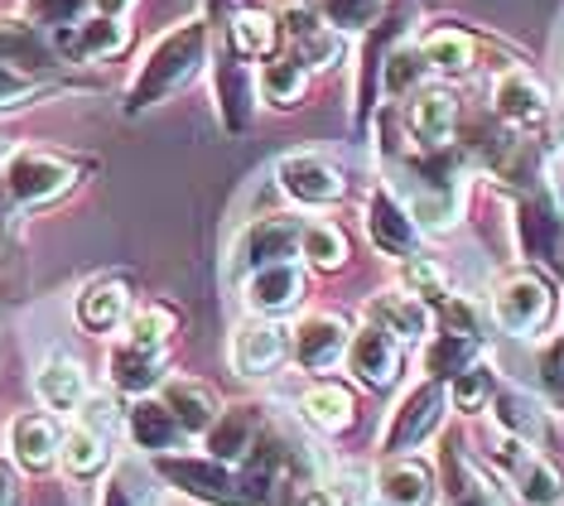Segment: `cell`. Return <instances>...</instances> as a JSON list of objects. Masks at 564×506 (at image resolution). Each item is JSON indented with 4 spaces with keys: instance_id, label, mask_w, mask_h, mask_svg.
<instances>
[{
    "instance_id": "6da1fadb",
    "label": "cell",
    "mask_w": 564,
    "mask_h": 506,
    "mask_svg": "<svg viewBox=\"0 0 564 506\" xmlns=\"http://www.w3.org/2000/svg\"><path fill=\"white\" fill-rule=\"evenodd\" d=\"M213 30L217 24L208 15H188V20L170 24V30L145 49V58L135 63L121 111L145 116L150 107H160V101L178 97L184 87H194L198 77L213 68Z\"/></svg>"
},
{
    "instance_id": "7a4b0ae2",
    "label": "cell",
    "mask_w": 564,
    "mask_h": 506,
    "mask_svg": "<svg viewBox=\"0 0 564 506\" xmlns=\"http://www.w3.org/2000/svg\"><path fill=\"white\" fill-rule=\"evenodd\" d=\"M391 193L410 207V217L420 223V232L454 227L458 203H464L458 174H454V164H448V150L420 154V160H395V189Z\"/></svg>"
},
{
    "instance_id": "3957f363",
    "label": "cell",
    "mask_w": 564,
    "mask_h": 506,
    "mask_svg": "<svg viewBox=\"0 0 564 506\" xmlns=\"http://www.w3.org/2000/svg\"><path fill=\"white\" fill-rule=\"evenodd\" d=\"M155 473L164 487L184 492L203 506H247V492H241V473L223 459H188V453H155Z\"/></svg>"
},
{
    "instance_id": "277c9868",
    "label": "cell",
    "mask_w": 564,
    "mask_h": 506,
    "mask_svg": "<svg viewBox=\"0 0 564 506\" xmlns=\"http://www.w3.org/2000/svg\"><path fill=\"white\" fill-rule=\"evenodd\" d=\"M280 15V34H285V54H294L310 73H328L338 68L343 54H348V34H338L333 24L318 15L314 0H290V6L275 10Z\"/></svg>"
},
{
    "instance_id": "5b68a950",
    "label": "cell",
    "mask_w": 564,
    "mask_h": 506,
    "mask_svg": "<svg viewBox=\"0 0 564 506\" xmlns=\"http://www.w3.org/2000/svg\"><path fill=\"white\" fill-rule=\"evenodd\" d=\"M83 164L54 150H15L6 160V193L20 207H44L78 184Z\"/></svg>"
},
{
    "instance_id": "8992f818",
    "label": "cell",
    "mask_w": 564,
    "mask_h": 506,
    "mask_svg": "<svg viewBox=\"0 0 564 506\" xmlns=\"http://www.w3.org/2000/svg\"><path fill=\"white\" fill-rule=\"evenodd\" d=\"M444 406H448L444 381H420L415 391H405V400L391 410L387 434H381L387 459H395V453H410V449L425 444V439H434V430L444 424Z\"/></svg>"
},
{
    "instance_id": "52a82bcc",
    "label": "cell",
    "mask_w": 564,
    "mask_h": 506,
    "mask_svg": "<svg viewBox=\"0 0 564 506\" xmlns=\"http://www.w3.org/2000/svg\"><path fill=\"white\" fill-rule=\"evenodd\" d=\"M550 309H555V294H550V284L535 276V270H517V276H507L502 284H497V294H492V319L502 323L511 337L541 333L550 323Z\"/></svg>"
},
{
    "instance_id": "ba28073f",
    "label": "cell",
    "mask_w": 564,
    "mask_h": 506,
    "mask_svg": "<svg viewBox=\"0 0 564 506\" xmlns=\"http://www.w3.org/2000/svg\"><path fill=\"white\" fill-rule=\"evenodd\" d=\"M213 97H217V121H223V131L227 136H247L251 121H256L261 87H256L251 63L237 58L227 44H223V54L213 58Z\"/></svg>"
},
{
    "instance_id": "9c48e42d",
    "label": "cell",
    "mask_w": 564,
    "mask_h": 506,
    "mask_svg": "<svg viewBox=\"0 0 564 506\" xmlns=\"http://www.w3.org/2000/svg\"><path fill=\"white\" fill-rule=\"evenodd\" d=\"M275 179H280V189H285L294 203H304V207H328V203H338L343 193H348L343 169L333 164L328 154H318V150L280 154V160H275Z\"/></svg>"
},
{
    "instance_id": "30bf717a",
    "label": "cell",
    "mask_w": 564,
    "mask_h": 506,
    "mask_svg": "<svg viewBox=\"0 0 564 506\" xmlns=\"http://www.w3.org/2000/svg\"><path fill=\"white\" fill-rule=\"evenodd\" d=\"M290 362V329L280 319L251 314L241 329L232 333V372L247 381H265Z\"/></svg>"
},
{
    "instance_id": "8fae6325",
    "label": "cell",
    "mask_w": 564,
    "mask_h": 506,
    "mask_svg": "<svg viewBox=\"0 0 564 506\" xmlns=\"http://www.w3.org/2000/svg\"><path fill=\"white\" fill-rule=\"evenodd\" d=\"M0 63L30 77H54L58 68H68L54 44V30L24 15H0Z\"/></svg>"
},
{
    "instance_id": "7c38bea8",
    "label": "cell",
    "mask_w": 564,
    "mask_h": 506,
    "mask_svg": "<svg viewBox=\"0 0 564 506\" xmlns=\"http://www.w3.org/2000/svg\"><path fill=\"white\" fill-rule=\"evenodd\" d=\"M300 241H304V217H290V213H271V217H256V223L237 237V270H261V266H280V261H294L300 256Z\"/></svg>"
},
{
    "instance_id": "4fadbf2b",
    "label": "cell",
    "mask_w": 564,
    "mask_h": 506,
    "mask_svg": "<svg viewBox=\"0 0 564 506\" xmlns=\"http://www.w3.org/2000/svg\"><path fill=\"white\" fill-rule=\"evenodd\" d=\"M405 131L420 154H440L454 146L458 131V97L448 87H415L405 97Z\"/></svg>"
},
{
    "instance_id": "5bb4252c",
    "label": "cell",
    "mask_w": 564,
    "mask_h": 506,
    "mask_svg": "<svg viewBox=\"0 0 564 506\" xmlns=\"http://www.w3.org/2000/svg\"><path fill=\"white\" fill-rule=\"evenodd\" d=\"M348 343H352V329L338 314H310L290 329V357L300 372H333L348 357Z\"/></svg>"
},
{
    "instance_id": "9a60e30c",
    "label": "cell",
    "mask_w": 564,
    "mask_h": 506,
    "mask_svg": "<svg viewBox=\"0 0 564 506\" xmlns=\"http://www.w3.org/2000/svg\"><path fill=\"white\" fill-rule=\"evenodd\" d=\"M492 111L511 131H531V126L550 121L555 101H550L545 83L531 68H507V73H497V83H492Z\"/></svg>"
},
{
    "instance_id": "2e32d148",
    "label": "cell",
    "mask_w": 564,
    "mask_h": 506,
    "mask_svg": "<svg viewBox=\"0 0 564 506\" xmlns=\"http://www.w3.org/2000/svg\"><path fill=\"white\" fill-rule=\"evenodd\" d=\"M367 237L377 246L381 256H391V261H410V256H420V223L410 217V207L395 198L391 189H377L367 198Z\"/></svg>"
},
{
    "instance_id": "e0dca14e",
    "label": "cell",
    "mask_w": 564,
    "mask_h": 506,
    "mask_svg": "<svg viewBox=\"0 0 564 506\" xmlns=\"http://www.w3.org/2000/svg\"><path fill=\"white\" fill-rule=\"evenodd\" d=\"M131 309H135V284L131 280H126V276H97V280L83 284L73 314H78L83 333L107 337V333H121L126 329Z\"/></svg>"
},
{
    "instance_id": "ac0fdd59",
    "label": "cell",
    "mask_w": 564,
    "mask_h": 506,
    "mask_svg": "<svg viewBox=\"0 0 564 506\" xmlns=\"http://www.w3.org/2000/svg\"><path fill=\"white\" fill-rule=\"evenodd\" d=\"M54 44L63 63H111L131 49V20L111 15H87L73 30H54Z\"/></svg>"
},
{
    "instance_id": "d6986e66",
    "label": "cell",
    "mask_w": 564,
    "mask_h": 506,
    "mask_svg": "<svg viewBox=\"0 0 564 506\" xmlns=\"http://www.w3.org/2000/svg\"><path fill=\"white\" fill-rule=\"evenodd\" d=\"M401 343L377 329V323H362V329L352 333L348 343V372L357 376V381L367 386V391H387V386L401 381Z\"/></svg>"
},
{
    "instance_id": "ffe728a7",
    "label": "cell",
    "mask_w": 564,
    "mask_h": 506,
    "mask_svg": "<svg viewBox=\"0 0 564 506\" xmlns=\"http://www.w3.org/2000/svg\"><path fill=\"white\" fill-rule=\"evenodd\" d=\"M6 444H10L15 469L44 473V469H54L58 453H63V430H58V420L48 410H20L15 420H10V430H6Z\"/></svg>"
},
{
    "instance_id": "44dd1931",
    "label": "cell",
    "mask_w": 564,
    "mask_h": 506,
    "mask_svg": "<svg viewBox=\"0 0 564 506\" xmlns=\"http://www.w3.org/2000/svg\"><path fill=\"white\" fill-rule=\"evenodd\" d=\"M310 294V276L300 261H280V266H261L247 276V309L265 319H280L285 309H294Z\"/></svg>"
},
{
    "instance_id": "7402d4cb",
    "label": "cell",
    "mask_w": 564,
    "mask_h": 506,
    "mask_svg": "<svg viewBox=\"0 0 564 506\" xmlns=\"http://www.w3.org/2000/svg\"><path fill=\"white\" fill-rule=\"evenodd\" d=\"M517 241L531 261H550L564 251V217L550 193H525L517 203Z\"/></svg>"
},
{
    "instance_id": "603a6c76",
    "label": "cell",
    "mask_w": 564,
    "mask_h": 506,
    "mask_svg": "<svg viewBox=\"0 0 564 506\" xmlns=\"http://www.w3.org/2000/svg\"><path fill=\"white\" fill-rule=\"evenodd\" d=\"M377 492L387 506H434V497H440V477H434L430 463L410 459V453H395V459L381 463Z\"/></svg>"
},
{
    "instance_id": "cb8c5ba5",
    "label": "cell",
    "mask_w": 564,
    "mask_h": 506,
    "mask_svg": "<svg viewBox=\"0 0 564 506\" xmlns=\"http://www.w3.org/2000/svg\"><path fill=\"white\" fill-rule=\"evenodd\" d=\"M285 34H280V15L261 6H241L227 15V49L247 63H265L271 54H280Z\"/></svg>"
},
{
    "instance_id": "d4e9b609",
    "label": "cell",
    "mask_w": 564,
    "mask_h": 506,
    "mask_svg": "<svg viewBox=\"0 0 564 506\" xmlns=\"http://www.w3.org/2000/svg\"><path fill=\"white\" fill-rule=\"evenodd\" d=\"M367 323L387 329L395 343H420L430 337V304L410 290H381L367 300Z\"/></svg>"
},
{
    "instance_id": "484cf974",
    "label": "cell",
    "mask_w": 564,
    "mask_h": 506,
    "mask_svg": "<svg viewBox=\"0 0 564 506\" xmlns=\"http://www.w3.org/2000/svg\"><path fill=\"white\" fill-rule=\"evenodd\" d=\"M126 434H131V444L145 449L150 459H155V453H174L188 439L160 396H140L135 406L126 410Z\"/></svg>"
},
{
    "instance_id": "4316f807",
    "label": "cell",
    "mask_w": 564,
    "mask_h": 506,
    "mask_svg": "<svg viewBox=\"0 0 564 506\" xmlns=\"http://www.w3.org/2000/svg\"><path fill=\"white\" fill-rule=\"evenodd\" d=\"M160 400L170 406V415L178 420V430L184 434H208L217 424V415H223L217 396L203 381H194V376H164Z\"/></svg>"
},
{
    "instance_id": "83f0119b",
    "label": "cell",
    "mask_w": 564,
    "mask_h": 506,
    "mask_svg": "<svg viewBox=\"0 0 564 506\" xmlns=\"http://www.w3.org/2000/svg\"><path fill=\"white\" fill-rule=\"evenodd\" d=\"M300 420L318 434H343V430H352V420H357V400L343 381H314L310 391L300 396Z\"/></svg>"
},
{
    "instance_id": "f1b7e54d",
    "label": "cell",
    "mask_w": 564,
    "mask_h": 506,
    "mask_svg": "<svg viewBox=\"0 0 564 506\" xmlns=\"http://www.w3.org/2000/svg\"><path fill=\"white\" fill-rule=\"evenodd\" d=\"M34 396L44 400V410H58V415H78V406L93 391H87V372L83 362L73 357H48L40 372H34Z\"/></svg>"
},
{
    "instance_id": "f546056e",
    "label": "cell",
    "mask_w": 564,
    "mask_h": 506,
    "mask_svg": "<svg viewBox=\"0 0 564 506\" xmlns=\"http://www.w3.org/2000/svg\"><path fill=\"white\" fill-rule=\"evenodd\" d=\"M160 497H164V487H160L155 463L121 459L117 469L107 473V483H101L97 506H160Z\"/></svg>"
},
{
    "instance_id": "4dcf8cb0",
    "label": "cell",
    "mask_w": 564,
    "mask_h": 506,
    "mask_svg": "<svg viewBox=\"0 0 564 506\" xmlns=\"http://www.w3.org/2000/svg\"><path fill=\"white\" fill-rule=\"evenodd\" d=\"M164 362L170 353H145V347H131V343H117L111 347V386L126 396H150L155 386H164Z\"/></svg>"
},
{
    "instance_id": "1f68e13d",
    "label": "cell",
    "mask_w": 564,
    "mask_h": 506,
    "mask_svg": "<svg viewBox=\"0 0 564 506\" xmlns=\"http://www.w3.org/2000/svg\"><path fill=\"white\" fill-rule=\"evenodd\" d=\"M492 415H497V424H502V434L521 439V444H531V449L550 434L545 406H541V400H535L531 391H517V386H507V391L492 396Z\"/></svg>"
},
{
    "instance_id": "d6a6232c",
    "label": "cell",
    "mask_w": 564,
    "mask_h": 506,
    "mask_svg": "<svg viewBox=\"0 0 564 506\" xmlns=\"http://www.w3.org/2000/svg\"><path fill=\"white\" fill-rule=\"evenodd\" d=\"M444 506H497V487L473 469L458 439H448L444 449Z\"/></svg>"
},
{
    "instance_id": "836d02e7",
    "label": "cell",
    "mask_w": 564,
    "mask_h": 506,
    "mask_svg": "<svg viewBox=\"0 0 564 506\" xmlns=\"http://www.w3.org/2000/svg\"><path fill=\"white\" fill-rule=\"evenodd\" d=\"M208 453L213 459H223V463H237L247 459V453L256 449V439H261V420H256V410L251 406H227L223 415H217V424L208 434Z\"/></svg>"
},
{
    "instance_id": "e575fe53",
    "label": "cell",
    "mask_w": 564,
    "mask_h": 506,
    "mask_svg": "<svg viewBox=\"0 0 564 506\" xmlns=\"http://www.w3.org/2000/svg\"><path fill=\"white\" fill-rule=\"evenodd\" d=\"M256 87H261V101H271V107H300L304 93H310V68L280 49L256 68Z\"/></svg>"
},
{
    "instance_id": "d590c367",
    "label": "cell",
    "mask_w": 564,
    "mask_h": 506,
    "mask_svg": "<svg viewBox=\"0 0 564 506\" xmlns=\"http://www.w3.org/2000/svg\"><path fill=\"white\" fill-rule=\"evenodd\" d=\"M420 58L440 77H468L473 63H478V44H473L468 30H430L420 39Z\"/></svg>"
},
{
    "instance_id": "8d00e7d4",
    "label": "cell",
    "mask_w": 564,
    "mask_h": 506,
    "mask_svg": "<svg viewBox=\"0 0 564 506\" xmlns=\"http://www.w3.org/2000/svg\"><path fill=\"white\" fill-rule=\"evenodd\" d=\"M478 353H482V337L478 333H454V329L434 333L430 347H425L430 381H454L458 372H468L473 362H478Z\"/></svg>"
},
{
    "instance_id": "74e56055",
    "label": "cell",
    "mask_w": 564,
    "mask_h": 506,
    "mask_svg": "<svg viewBox=\"0 0 564 506\" xmlns=\"http://www.w3.org/2000/svg\"><path fill=\"white\" fill-rule=\"evenodd\" d=\"M511 487H517V497L525 506H560L564 502V473L535 449L525 453V463L511 473Z\"/></svg>"
},
{
    "instance_id": "f35d334b",
    "label": "cell",
    "mask_w": 564,
    "mask_h": 506,
    "mask_svg": "<svg viewBox=\"0 0 564 506\" xmlns=\"http://www.w3.org/2000/svg\"><path fill=\"white\" fill-rule=\"evenodd\" d=\"M174 329H178V319L170 304H140V309H131V319H126L121 343L145 347V353H170Z\"/></svg>"
},
{
    "instance_id": "ab89813d",
    "label": "cell",
    "mask_w": 564,
    "mask_h": 506,
    "mask_svg": "<svg viewBox=\"0 0 564 506\" xmlns=\"http://www.w3.org/2000/svg\"><path fill=\"white\" fill-rule=\"evenodd\" d=\"M58 463H63V473H68V477H97L111 463V444L101 434L83 430V424H73V430L63 434Z\"/></svg>"
},
{
    "instance_id": "60d3db41",
    "label": "cell",
    "mask_w": 564,
    "mask_h": 506,
    "mask_svg": "<svg viewBox=\"0 0 564 506\" xmlns=\"http://www.w3.org/2000/svg\"><path fill=\"white\" fill-rule=\"evenodd\" d=\"M425 58H420V44H391L387 49V63H381V97L401 101L420 87V77H425Z\"/></svg>"
},
{
    "instance_id": "b9f144b4",
    "label": "cell",
    "mask_w": 564,
    "mask_h": 506,
    "mask_svg": "<svg viewBox=\"0 0 564 506\" xmlns=\"http://www.w3.org/2000/svg\"><path fill=\"white\" fill-rule=\"evenodd\" d=\"M314 6L338 34H371L387 15V0H314Z\"/></svg>"
},
{
    "instance_id": "7bdbcfd3",
    "label": "cell",
    "mask_w": 564,
    "mask_h": 506,
    "mask_svg": "<svg viewBox=\"0 0 564 506\" xmlns=\"http://www.w3.org/2000/svg\"><path fill=\"white\" fill-rule=\"evenodd\" d=\"M300 256L314 270H338L343 261H348V237H343V227H333V223H324V217H314V223H304Z\"/></svg>"
},
{
    "instance_id": "ee69618b",
    "label": "cell",
    "mask_w": 564,
    "mask_h": 506,
    "mask_svg": "<svg viewBox=\"0 0 564 506\" xmlns=\"http://www.w3.org/2000/svg\"><path fill=\"white\" fill-rule=\"evenodd\" d=\"M54 93H58L54 77H30V73H15L0 63V111H20V107H30V101H44Z\"/></svg>"
},
{
    "instance_id": "f6af8a7d",
    "label": "cell",
    "mask_w": 564,
    "mask_h": 506,
    "mask_svg": "<svg viewBox=\"0 0 564 506\" xmlns=\"http://www.w3.org/2000/svg\"><path fill=\"white\" fill-rule=\"evenodd\" d=\"M492 396H497V381H492V372L487 367H478V362L448 381V400H454L464 415H478L482 406H492Z\"/></svg>"
},
{
    "instance_id": "bcb514c9",
    "label": "cell",
    "mask_w": 564,
    "mask_h": 506,
    "mask_svg": "<svg viewBox=\"0 0 564 506\" xmlns=\"http://www.w3.org/2000/svg\"><path fill=\"white\" fill-rule=\"evenodd\" d=\"M401 290L420 294L425 304H444L448 300V276H444V266L425 261V256H410V261H401Z\"/></svg>"
},
{
    "instance_id": "7dc6e473",
    "label": "cell",
    "mask_w": 564,
    "mask_h": 506,
    "mask_svg": "<svg viewBox=\"0 0 564 506\" xmlns=\"http://www.w3.org/2000/svg\"><path fill=\"white\" fill-rule=\"evenodd\" d=\"M24 20L44 24V30H73L93 15V0H20Z\"/></svg>"
},
{
    "instance_id": "c3c4849f",
    "label": "cell",
    "mask_w": 564,
    "mask_h": 506,
    "mask_svg": "<svg viewBox=\"0 0 564 506\" xmlns=\"http://www.w3.org/2000/svg\"><path fill=\"white\" fill-rule=\"evenodd\" d=\"M78 424L83 430H93V434H101L107 444H117V434L126 430V415H121V406L111 396H87L78 406Z\"/></svg>"
},
{
    "instance_id": "681fc988",
    "label": "cell",
    "mask_w": 564,
    "mask_h": 506,
    "mask_svg": "<svg viewBox=\"0 0 564 506\" xmlns=\"http://www.w3.org/2000/svg\"><path fill=\"white\" fill-rule=\"evenodd\" d=\"M285 506H343V497L328 483H300V477H285Z\"/></svg>"
},
{
    "instance_id": "f907efd6",
    "label": "cell",
    "mask_w": 564,
    "mask_h": 506,
    "mask_svg": "<svg viewBox=\"0 0 564 506\" xmlns=\"http://www.w3.org/2000/svg\"><path fill=\"white\" fill-rule=\"evenodd\" d=\"M20 502H24V487H20L15 463L0 459V506H20Z\"/></svg>"
},
{
    "instance_id": "816d5d0a",
    "label": "cell",
    "mask_w": 564,
    "mask_h": 506,
    "mask_svg": "<svg viewBox=\"0 0 564 506\" xmlns=\"http://www.w3.org/2000/svg\"><path fill=\"white\" fill-rule=\"evenodd\" d=\"M545 381L564 396V337H560L555 347H550V357H545Z\"/></svg>"
},
{
    "instance_id": "f5cc1de1",
    "label": "cell",
    "mask_w": 564,
    "mask_h": 506,
    "mask_svg": "<svg viewBox=\"0 0 564 506\" xmlns=\"http://www.w3.org/2000/svg\"><path fill=\"white\" fill-rule=\"evenodd\" d=\"M135 0H93V15H111V20H131Z\"/></svg>"
},
{
    "instance_id": "db71d44e",
    "label": "cell",
    "mask_w": 564,
    "mask_h": 506,
    "mask_svg": "<svg viewBox=\"0 0 564 506\" xmlns=\"http://www.w3.org/2000/svg\"><path fill=\"white\" fill-rule=\"evenodd\" d=\"M10 154H15V136H6V131H0V164H6Z\"/></svg>"
}]
</instances>
